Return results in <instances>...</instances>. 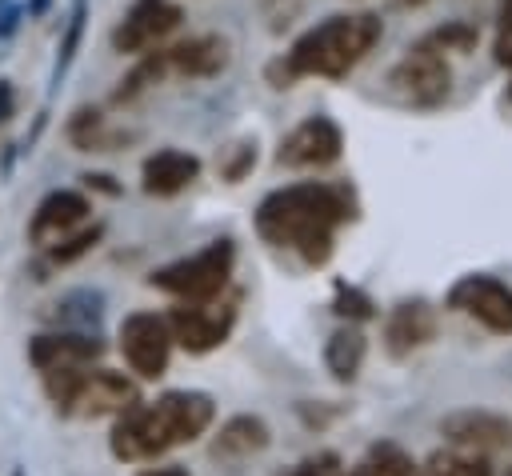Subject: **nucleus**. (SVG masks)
I'll return each mask as SVG.
<instances>
[{"label":"nucleus","mask_w":512,"mask_h":476,"mask_svg":"<svg viewBox=\"0 0 512 476\" xmlns=\"http://www.w3.org/2000/svg\"><path fill=\"white\" fill-rule=\"evenodd\" d=\"M232 264H236L232 240H212L200 252L156 268L152 272V288H160V292H168L176 300H212V296H220L228 288Z\"/></svg>","instance_id":"nucleus-4"},{"label":"nucleus","mask_w":512,"mask_h":476,"mask_svg":"<svg viewBox=\"0 0 512 476\" xmlns=\"http://www.w3.org/2000/svg\"><path fill=\"white\" fill-rule=\"evenodd\" d=\"M228 40L224 36H192L176 48H164V60H168V72H180V76H216L228 68Z\"/></svg>","instance_id":"nucleus-17"},{"label":"nucleus","mask_w":512,"mask_h":476,"mask_svg":"<svg viewBox=\"0 0 512 476\" xmlns=\"http://www.w3.org/2000/svg\"><path fill=\"white\" fill-rule=\"evenodd\" d=\"M88 212H92L88 196H80V192H72V188L48 192V196L36 204L32 220H28V240H32V244H40V248H48V244L64 240L76 224H84V220H88Z\"/></svg>","instance_id":"nucleus-13"},{"label":"nucleus","mask_w":512,"mask_h":476,"mask_svg":"<svg viewBox=\"0 0 512 476\" xmlns=\"http://www.w3.org/2000/svg\"><path fill=\"white\" fill-rule=\"evenodd\" d=\"M352 216H356V200L344 184L308 180L264 196L256 208V232L276 248L300 252V260L316 268L328 264L336 228L348 224Z\"/></svg>","instance_id":"nucleus-1"},{"label":"nucleus","mask_w":512,"mask_h":476,"mask_svg":"<svg viewBox=\"0 0 512 476\" xmlns=\"http://www.w3.org/2000/svg\"><path fill=\"white\" fill-rule=\"evenodd\" d=\"M380 40V20L368 12H352V16H328L324 24L308 28L288 56L272 68L276 88H288L296 76H328L340 80L348 76Z\"/></svg>","instance_id":"nucleus-3"},{"label":"nucleus","mask_w":512,"mask_h":476,"mask_svg":"<svg viewBox=\"0 0 512 476\" xmlns=\"http://www.w3.org/2000/svg\"><path fill=\"white\" fill-rule=\"evenodd\" d=\"M120 352H124L128 368H132L140 380L164 376L168 356H172L168 320L156 316V312H132V316H124V324H120Z\"/></svg>","instance_id":"nucleus-7"},{"label":"nucleus","mask_w":512,"mask_h":476,"mask_svg":"<svg viewBox=\"0 0 512 476\" xmlns=\"http://www.w3.org/2000/svg\"><path fill=\"white\" fill-rule=\"evenodd\" d=\"M140 476H188V468H180V464H164V468H148V472H140Z\"/></svg>","instance_id":"nucleus-29"},{"label":"nucleus","mask_w":512,"mask_h":476,"mask_svg":"<svg viewBox=\"0 0 512 476\" xmlns=\"http://www.w3.org/2000/svg\"><path fill=\"white\" fill-rule=\"evenodd\" d=\"M100 240V224H92V228H84V232H68L64 240H56V244H48V260L52 264H72V260H80L92 244Z\"/></svg>","instance_id":"nucleus-22"},{"label":"nucleus","mask_w":512,"mask_h":476,"mask_svg":"<svg viewBox=\"0 0 512 476\" xmlns=\"http://www.w3.org/2000/svg\"><path fill=\"white\" fill-rule=\"evenodd\" d=\"M436 336V308L428 300H400L384 320V348L392 356H412Z\"/></svg>","instance_id":"nucleus-14"},{"label":"nucleus","mask_w":512,"mask_h":476,"mask_svg":"<svg viewBox=\"0 0 512 476\" xmlns=\"http://www.w3.org/2000/svg\"><path fill=\"white\" fill-rule=\"evenodd\" d=\"M448 308L472 316L488 332H500V336L512 332V288L504 280H496V276H484V272L460 276L448 288Z\"/></svg>","instance_id":"nucleus-8"},{"label":"nucleus","mask_w":512,"mask_h":476,"mask_svg":"<svg viewBox=\"0 0 512 476\" xmlns=\"http://www.w3.org/2000/svg\"><path fill=\"white\" fill-rule=\"evenodd\" d=\"M16 112V92H12V80H0V124L12 120Z\"/></svg>","instance_id":"nucleus-27"},{"label":"nucleus","mask_w":512,"mask_h":476,"mask_svg":"<svg viewBox=\"0 0 512 476\" xmlns=\"http://www.w3.org/2000/svg\"><path fill=\"white\" fill-rule=\"evenodd\" d=\"M176 24H180V8L172 0H136L116 24L112 44L116 52H148L168 32H176Z\"/></svg>","instance_id":"nucleus-11"},{"label":"nucleus","mask_w":512,"mask_h":476,"mask_svg":"<svg viewBox=\"0 0 512 476\" xmlns=\"http://www.w3.org/2000/svg\"><path fill=\"white\" fill-rule=\"evenodd\" d=\"M216 416V404L208 392H164L152 404L132 400L124 412H116L108 448L116 460L140 464L156 460L176 444H192L196 436L208 432Z\"/></svg>","instance_id":"nucleus-2"},{"label":"nucleus","mask_w":512,"mask_h":476,"mask_svg":"<svg viewBox=\"0 0 512 476\" xmlns=\"http://www.w3.org/2000/svg\"><path fill=\"white\" fill-rule=\"evenodd\" d=\"M12 476H24V472H20V468H16V472H12Z\"/></svg>","instance_id":"nucleus-31"},{"label":"nucleus","mask_w":512,"mask_h":476,"mask_svg":"<svg viewBox=\"0 0 512 476\" xmlns=\"http://www.w3.org/2000/svg\"><path fill=\"white\" fill-rule=\"evenodd\" d=\"M416 476H492V464L484 452H432L424 460V468H416Z\"/></svg>","instance_id":"nucleus-20"},{"label":"nucleus","mask_w":512,"mask_h":476,"mask_svg":"<svg viewBox=\"0 0 512 476\" xmlns=\"http://www.w3.org/2000/svg\"><path fill=\"white\" fill-rule=\"evenodd\" d=\"M236 324V300H180L172 312H168V332H172V344H180L184 352L192 356H204L212 348H220L228 340Z\"/></svg>","instance_id":"nucleus-5"},{"label":"nucleus","mask_w":512,"mask_h":476,"mask_svg":"<svg viewBox=\"0 0 512 476\" xmlns=\"http://www.w3.org/2000/svg\"><path fill=\"white\" fill-rule=\"evenodd\" d=\"M340 148H344L340 128L328 116H308L280 140L276 160L288 168H328L332 160H340Z\"/></svg>","instance_id":"nucleus-10"},{"label":"nucleus","mask_w":512,"mask_h":476,"mask_svg":"<svg viewBox=\"0 0 512 476\" xmlns=\"http://www.w3.org/2000/svg\"><path fill=\"white\" fill-rule=\"evenodd\" d=\"M84 16H88V0H76L72 4V16H68V32H64V40H60V52H56V76L72 64V56H76V48H80V36H84Z\"/></svg>","instance_id":"nucleus-23"},{"label":"nucleus","mask_w":512,"mask_h":476,"mask_svg":"<svg viewBox=\"0 0 512 476\" xmlns=\"http://www.w3.org/2000/svg\"><path fill=\"white\" fill-rule=\"evenodd\" d=\"M80 180H84L88 188H100V192H108V196H116V192H120V184H112V176H104V172H96V176L88 172V176H80Z\"/></svg>","instance_id":"nucleus-28"},{"label":"nucleus","mask_w":512,"mask_h":476,"mask_svg":"<svg viewBox=\"0 0 512 476\" xmlns=\"http://www.w3.org/2000/svg\"><path fill=\"white\" fill-rule=\"evenodd\" d=\"M508 96H512V84H508Z\"/></svg>","instance_id":"nucleus-32"},{"label":"nucleus","mask_w":512,"mask_h":476,"mask_svg":"<svg viewBox=\"0 0 512 476\" xmlns=\"http://www.w3.org/2000/svg\"><path fill=\"white\" fill-rule=\"evenodd\" d=\"M348 476H416V464L408 452H400L396 444H376Z\"/></svg>","instance_id":"nucleus-21"},{"label":"nucleus","mask_w":512,"mask_h":476,"mask_svg":"<svg viewBox=\"0 0 512 476\" xmlns=\"http://www.w3.org/2000/svg\"><path fill=\"white\" fill-rule=\"evenodd\" d=\"M400 4H424V0H400Z\"/></svg>","instance_id":"nucleus-30"},{"label":"nucleus","mask_w":512,"mask_h":476,"mask_svg":"<svg viewBox=\"0 0 512 476\" xmlns=\"http://www.w3.org/2000/svg\"><path fill=\"white\" fill-rule=\"evenodd\" d=\"M496 60L504 68H512V0H504V12H500V36H496Z\"/></svg>","instance_id":"nucleus-26"},{"label":"nucleus","mask_w":512,"mask_h":476,"mask_svg":"<svg viewBox=\"0 0 512 476\" xmlns=\"http://www.w3.org/2000/svg\"><path fill=\"white\" fill-rule=\"evenodd\" d=\"M332 308L340 312V316H348V320H368L372 316V300L360 292V288H348V284H336V300H332Z\"/></svg>","instance_id":"nucleus-24"},{"label":"nucleus","mask_w":512,"mask_h":476,"mask_svg":"<svg viewBox=\"0 0 512 476\" xmlns=\"http://www.w3.org/2000/svg\"><path fill=\"white\" fill-rule=\"evenodd\" d=\"M364 352H368V344H364L360 328H336L324 344V364L336 380H356V372L364 364Z\"/></svg>","instance_id":"nucleus-19"},{"label":"nucleus","mask_w":512,"mask_h":476,"mask_svg":"<svg viewBox=\"0 0 512 476\" xmlns=\"http://www.w3.org/2000/svg\"><path fill=\"white\" fill-rule=\"evenodd\" d=\"M196 176H200V160L192 152H180V148H160L140 168V180H144V192L148 196H176Z\"/></svg>","instance_id":"nucleus-16"},{"label":"nucleus","mask_w":512,"mask_h":476,"mask_svg":"<svg viewBox=\"0 0 512 476\" xmlns=\"http://www.w3.org/2000/svg\"><path fill=\"white\" fill-rule=\"evenodd\" d=\"M136 400V384L124 376V372H108V368H96L80 376V388L76 396L68 400V416H84V420H96V416H116L124 412L128 404Z\"/></svg>","instance_id":"nucleus-12"},{"label":"nucleus","mask_w":512,"mask_h":476,"mask_svg":"<svg viewBox=\"0 0 512 476\" xmlns=\"http://www.w3.org/2000/svg\"><path fill=\"white\" fill-rule=\"evenodd\" d=\"M292 476H348V468H344V460L336 452H316V456L300 460L292 468Z\"/></svg>","instance_id":"nucleus-25"},{"label":"nucleus","mask_w":512,"mask_h":476,"mask_svg":"<svg viewBox=\"0 0 512 476\" xmlns=\"http://www.w3.org/2000/svg\"><path fill=\"white\" fill-rule=\"evenodd\" d=\"M392 92L404 100V104H416V108H432L440 104L448 92H452V68L448 60L440 56L436 44H416L388 76Z\"/></svg>","instance_id":"nucleus-6"},{"label":"nucleus","mask_w":512,"mask_h":476,"mask_svg":"<svg viewBox=\"0 0 512 476\" xmlns=\"http://www.w3.org/2000/svg\"><path fill=\"white\" fill-rule=\"evenodd\" d=\"M268 440H272V432L260 416H232L220 424V432L212 440V456L216 460H248L256 452H264Z\"/></svg>","instance_id":"nucleus-18"},{"label":"nucleus","mask_w":512,"mask_h":476,"mask_svg":"<svg viewBox=\"0 0 512 476\" xmlns=\"http://www.w3.org/2000/svg\"><path fill=\"white\" fill-rule=\"evenodd\" d=\"M100 340L88 332H40L28 340V360L32 368H64V364H92L100 356Z\"/></svg>","instance_id":"nucleus-15"},{"label":"nucleus","mask_w":512,"mask_h":476,"mask_svg":"<svg viewBox=\"0 0 512 476\" xmlns=\"http://www.w3.org/2000/svg\"><path fill=\"white\" fill-rule=\"evenodd\" d=\"M440 436L464 452H508L512 448V420L484 408H464L440 420Z\"/></svg>","instance_id":"nucleus-9"}]
</instances>
